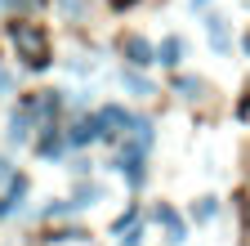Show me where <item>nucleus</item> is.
Here are the masks:
<instances>
[{
    "label": "nucleus",
    "mask_w": 250,
    "mask_h": 246,
    "mask_svg": "<svg viewBox=\"0 0 250 246\" xmlns=\"http://www.w3.org/2000/svg\"><path fill=\"white\" fill-rule=\"evenodd\" d=\"M5 32H9V41H14V49H18V58L27 67H36V72L49 67V36L36 22H9Z\"/></svg>",
    "instance_id": "obj_1"
},
{
    "label": "nucleus",
    "mask_w": 250,
    "mask_h": 246,
    "mask_svg": "<svg viewBox=\"0 0 250 246\" xmlns=\"http://www.w3.org/2000/svg\"><path fill=\"white\" fill-rule=\"evenodd\" d=\"M99 126H103L99 134H107V139L116 143V139H121L125 130L134 126V121H130V112H125V108H103V112H99Z\"/></svg>",
    "instance_id": "obj_2"
},
{
    "label": "nucleus",
    "mask_w": 250,
    "mask_h": 246,
    "mask_svg": "<svg viewBox=\"0 0 250 246\" xmlns=\"http://www.w3.org/2000/svg\"><path fill=\"white\" fill-rule=\"evenodd\" d=\"M125 58H130L134 67H147V63H156V49L143 36H130V41H125Z\"/></svg>",
    "instance_id": "obj_3"
},
{
    "label": "nucleus",
    "mask_w": 250,
    "mask_h": 246,
    "mask_svg": "<svg viewBox=\"0 0 250 246\" xmlns=\"http://www.w3.org/2000/svg\"><path fill=\"white\" fill-rule=\"evenodd\" d=\"M188 54V45L179 36H166L161 45H156V63H166V67H179V58Z\"/></svg>",
    "instance_id": "obj_4"
},
{
    "label": "nucleus",
    "mask_w": 250,
    "mask_h": 246,
    "mask_svg": "<svg viewBox=\"0 0 250 246\" xmlns=\"http://www.w3.org/2000/svg\"><path fill=\"white\" fill-rule=\"evenodd\" d=\"M152 220H161V224H166V228H170V242H174V246H179V242H183V237H188V224H183V220H179V215H174V210H170V206H161V210H156V215H152Z\"/></svg>",
    "instance_id": "obj_5"
},
{
    "label": "nucleus",
    "mask_w": 250,
    "mask_h": 246,
    "mask_svg": "<svg viewBox=\"0 0 250 246\" xmlns=\"http://www.w3.org/2000/svg\"><path fill=\"white\" fill-rule=\"evenodd\" d=\"M89 139H99V121H76V126L67 130V143H72V148H81V143H89Z\"/></svg>",
    "instance_id": "obj_6"
},
{
    "label": "nucleus",
    "mask_w": 250,
    "mask_h": 246,
    "mask_svg": "<svg viewBox=\"0 0 250 246\" xmlns=\"http://www.w3.org/2000/svg\"><path fill=\"white\" fill-rule=\"evenodd\" d=\"M206 32H210V45H214L219 54H224V49L232 45V36H228V22H224V18H210V22H206Z\"/></svg>",
    "instance_id": "obj_7"
},
{
    "label": "nucleus",
    "mask_w": 250,
    "mask_h": 246,
    "mask_svg": "<svg viewBox=\"0 0 250 246\" xmlns=\"http://www.w3.org/2000/svg\"><path fill=\"white\" fill-rule=\"evenodd\" d=\"M214 210H219V201H214V197H201V201H197V220H210Z\"/></svg>",
    "instance_id": "obj_8"
},
{
    "label": "nucleus",
    "mask_w": 250,
    "mask_h": 246,
    "mask_svg": "<svg viewBox=\"0 0 250 246\" xmlns=\"http://www.w3.org/2000/svg\"><path fill=\"white\" fill-rule=\"evenodd\" d=\"M174 85L183 89V94H192V99L201 94V81H197V76H183V81H174Z\"/></svg>",
    "instance_id": "obj_9"
},
{
    "label": "nucleus",
    "mask_w": 250,
    "mask_h": 246,
    "mask_svg": "<svg viewBox=\"0 0 250 246\" xmlns=\"http://www.w3.org/2000/svg\"><path fill=\"white\" fill-rule=\"evenodd\" d=\"M125 85H130V89H134V94H152V85H147V81H139L134 72H125Z\"/></svg>",
    "instance_id": "obj_10"
},
{
    "label": "nucleus",
    "mask_w": 250,
    "mask_h": 246,
    "mask_svg": "<svg viewBox=\"0 0 250 246\" xmlns=\"http://www.w3.org/2000/svg\"><path fill=\"white\" fill-rule=\"evenodd\" d=\"M58 5L67 9V14H81V0H58Z\"/></svg>",
    "instance_id": "obj_11"
},
{
    "label": "nucleus",
    "mask_w": 250,
    "mask_h": 246,
    "mask_svg": "<svg viewBox=\"0 0 250 246\" xmlns=\"http://www.w3.org/2000/svg\"><path fill=\"white\" fill-rule=\"evenodd\" d=\"M5 9H18V5H31V0H0Z\"/></svg>",
    "instance_id": "obj_12"
},
{
    "label": "nucleus",
    "mask_w": 250,
    "mask_h": 246,
    "mask_svg": "<svg viewBox=\"0 0 250 246\" xmlns=\"http://www.w3.org/2000/svg\"><path fill=\"white\" fill-rule=\"evenodd\" d=\"M9 85H14V81H9V72H5V67H0V89H9Z\"/></svg>",
    "instance_id": "obj_13"
},
{
    "label": "nucleus",
    "mask_w": 250,
    "mask_h": 246,
    "mask_svg": "<svg viewBox=\"0 0 250 246\" xmlns=\"http://www.w3.org/2000/svg\"><path fill=\"white\" fill-rule=\"evenodd\" d=\"M112 5H116V9H130V5H134V0H112Z\"/></svg>",
    "instance_id": "obj_14"
},
{
    "label": "nucleus",
    "mask_w": 250,
    "mask_h": 246,
    "mask_svg": "<svg viewBox=\"0 0 250 246\" xmlns=\"http://www.w3.org/2000/svg\"><path fill=\"white\" fill-rule=\"evenodd\" d=\"M5 175H9V161H0V179H5Z\"/></svg>",
    "instance_id": "obj_15"
},
{
    "label": "nucleus",
    "mask_w": 250,
    "mask_h": 246,
    "mask_svg": "<svg viewBox=\"0 0 250 246\" xmlns=\"http://www.w3.org/2000/svg\"><path fill=\"white\" fill-rule=\"evenodd\" d=\"M246 54H250V36H246Z\"/></svg>",
    "instance_id": "obj_16"
}]
</instances>
